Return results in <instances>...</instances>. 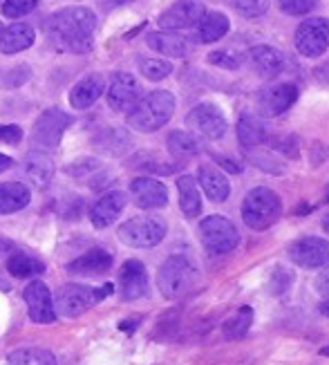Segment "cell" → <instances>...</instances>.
Here are the masks:
<instances>
[{"mask_svg": "<svg viewBox=\"0 0 329 365\" xmlns=\"http://www.w3.org/2000/svg\"><path fill=\"white\" fill-rule=\"evenodd\" d=\"M31 202L29 188L21 182H3L0 184V215H11L23 211Z\"/></svg>", "mask_w": 329, "mask_h": 365, "instance_id": "obj_28", "label": "cell"}, {"mask_svg": "<svg viewBox=\"0 0 329 365\" xmlns=\"http://www.w3.org/2000/svg\"><path fill=\"white\" fill-rule=\"evenodd\" d=\"M146 45L157 54L168 56V58H184L188 54V43L184 36L175 34V31H150L146 36Z\"/></svg>", "mask_w": 329, "mask_h": 365, "instance_id": "obj_24", "label": "cell"}, {"mask_svg": "<svg viewBox=\"0 0 329 365\" xmlns=\"http://www.w3.org/2000/svg\"><path fill=\"white\" fill-rule=\"evenodd\" d=\"M204 14H207V9H204L202 0H175V3L160 16V25L166 31L197 27Z\"/></svg>", "mask_w": 329, "mask_h": 365, "instance_id": "obj_13", "label": "cell"}, {"mask_svg": "<svg viewBox=\"0 0 329 365\" xmlns=\"http://www.w3.org/2000/svg\"><path fill=\"white\" fill-rule=\"evenodd\" d=\"M36 41V31L27 23H14L0 31V52L3 54H19Z\"/></svg>", "mask_w": 329, "mask_h": 365, "instance_id": "obj_23", "label": "cell"}, {"mask_svg": "<svg viewBox=\"0 0 329 365\" xmlns=\"http://www.w3.org/2000/svg\"><path fill=\"white\" fill-rule=\"evenodd\" d=\"M197 184L213 202H224L231 195V184L224 178V173H219L215 166H199Z\"/></svg>", "mask_w": 329, "mask_h": 365, "instance_id": "obj_26", "label": "cell"}, {"mask_svg": "<svg viewBox=\"0 0 329 365\" xmlns=\"http://www.w3.org/2000/svg\"><path fill=\"white\" fill-rule=\"evenodd\" d=\"M137 325H139V319H135V321H121V323H119V329H121V331H128V334H132Z\"/></svg>", "mask_w": 329, "mask_h": 365, "instance_id": "obj_47", "label": "cell"}, {"mask_svg": "<svg viewBox=\"0 0 329 365\" xmlns=\"http://www.w3.org/2000/svg\"><path fill=\"white\" fill-rule=\"evenodd\" d=\"M130 193L135 197V204L139 209L155 211V209H164L168 204V188L160 180L152 178H137L130 182Z\"/></svg>", "mask_w": 329, "mask_h": 365, "instance_id": "obj_16", "label": "cell"}, {"mask_svg": "<svg viewBox=\"0 0 329 365\" xmlns=\"http://www.w3.org/2000/svg\"><path fill=\"white\" fill-rule=\"evenodd\" d=\"M327 202H329V188H327Z\"/></svg>", "mask_w": 329, "mask_h": 365, "instance_id": "obj_52", "label": "cell"}, {"mask_svg": "<svg viewBox=\"0 0 329 365\" xmlns=\"http://www.w3.org/2000/svg\"><path fill=\"white\" fill-rule=\"evenodd\" d=\"M197 276H199V272H197L195 262L188 256L175 253V256H168L164 260V264L160 267V274H157V287H160L164 298L177 300L195 287Z\"/></svg>", "mask_w": 329, "mask_h": 365, "instance_id": "obj_3", "label": "cell"}, {"mask_svg": "<svg viewBox=\"0 0 329 365\" xmlns=\"http://www.w3.org/2000/svg\"><path fill=\"white\" fill-rule=\"evenodd\" d=\"M23 298L27 303V312H29V319L34 323L41 325H50L56 319V312H54V298L52 292L47 289V284L41 280H31L25 292Z\"/></svg>", "mask_w": 329, "mask_h": 365, "instance_id": "obj_14", "label": "cell"}, {"mask_svg": "<svg viewBox=\"0 0 329 365\" xmlns=\"http://www.w3.org/2000/svg\"><path fill=\"white\" fill-rule=\"evenodd\" d=\"M273 148L285 153L287 157H296L298 155V137L296 135H285V137H278L273 141Z\"/></svg>", "mask_w": 329, "mask_h": 365, "instance_id": "obj_42", "label": "cell"}, {"mask_svg": "<svg viewBox=\"0 0 329 365\" xmlns=\"http://www.w3.org/2000/svg\"><path fill=\"white\" fill-rule=\"evenodd\" d=\"M323 229H325V233H329V213L323 217Z\"/></svg>", "mask_w": 329, "mask_h": 365, "instance_id": "obj_51", "label": "cell"}, {"mask_svg": "<svg viewBox=\"0 0 329 365\" xmlns=\"http://www.w3.org/2000/svg\"><path fill=\"white\" fill-rule=\"evenodd\" d=\"M113 292H115L113 282H105L97 289H90L85 284H74V282L63 284L54 298V312L63 316V319H78V316L85 314L92 305H97L99 300H103Z\"/></svg>", "mask_w": 329, "mask_h": 365, "instance_id": "obj_5", "label": "cell"}, {"mask_svg": "<svg viewBox=\"0 0 329 365\" xmlns=\"http://www.w3.org/2000/svg\"><path fill=\"white\" fill-rule=\"evenodd\" d=\"M125 197L123 190H108L105 195H101L90 209V222L94 229H108L113 222L123 213L125 209Z\"/></svg>", "mask_w": 329, "mask_h": 365, "instance_id": "obj_17", "label": "cell"}, {"mask_svg": "<svg viewBox=\"0 0 329 365\" xmlns=\"http://www.w3.org/2000/svg\"><path fill=\"white\" fill-rule=\"evenodd\" d=\"M11 166H14V160H11V157H7V155H3V153H0V173L9 170Z\"/></svg>", "mask_w": 329, "mask_h": 365, "instance_id": "obj_48", "label": "cell"}, {"mask_svg": "<svg viewBox=\"0 0 329 365\" xmlns=\"http://www.w3.org/2000/svg\"><path fill=\"white\" fill-rule=\"evenodd\" d=\"M99 3H101L103 7H121V5L132 3V0H99Z\"/></svg>", "mask_w": 329, "mask_h": 365, "instance_id": "obj_49", "label": "cell"}, {"mask_svg": "<svg viewBox=\"0 0 329 365\" xmlns=\"http://www.w3.org/2000/svg\"><path fill=\"white\" fill-rule=\"evenodd\" d=\"M108 106L115 110V113H130V110L141 101L144 97V90L141 83L128 72H117L110 78L108 86Z\"/></svg>", "mask_w": 329, "mask_h": 365, "instance_id": "obj_10", "label": "cell"}, {"mask_svg": "<svg viewBox=\"0 0 329 365\" xmlns=\"http://www.w3.org/2000/svg\"><path fill=\"white\" fill-rule=\"evenodd\" d=\"M276 3L280 11H285L287 16H305L316 9L318 0H276Z\"/></svg>", "mask_w": 329, "mask_h": 365, "instance_id": "obj_39", "label": "cell"}, {"mask_svg": "<svg viewBox=\"0 0 329 365\" xmlns=\"http://www.w3.org/2000/svg\"><path fill=\"white\" fill-rule=\"evenodd\" d=\"M36 5L38 0H5L0 9H3V16H7V19H21V16L34 11Z\"/></svg>", "mask_w": 329, "mask_h": 365, "instance_id": "obj_38", "label": "cell"}, {"mask_svg": "<svg viewBox=\"0 0 329 365\" xmlns=\"http://www.w3.org/2000/svg\"><path fill=\"white\" fill-rule=\"evenodd\" d=\"M296 50L307 58H318L329 47V21L327 19H307L296 29Z\"/></svg>", "mask_w": 329, "mask_h": 365, "instance_id": "obj_8", "label": "cell"}, {"mask_svg": "<svg viewBox=\"0 0 329 365\" xmlns=\"http://www.w3.org/2000/svg\"><path fill=\"white\" fill-rule=\"evenodd\" d=\"M291 282H293V276L289 269L285 267H276V272L271 276V282H269V289L273 296H282V294H287L289 287H291Z\"/></svg>", "mask_w": 329, "mask_h": 365, "instance_id": "obj_40", "label": "cell"}, {"mask_svg": "<svg viewBox=\"0 0 329 365\" xmlns=\"http://www.w3.org/2000/svg\"><path fill=\"white\" fill-rule=\"evenodd\" d=\"M166 233H168L166 220L155 217V215L130 217L117 229L119 240L125 247H132V249H152L164 240Z\"/></svg>", "mask_w": 329, "mask_h": 365, "instance_id": "obj_6", "label": "cell"}, {"mask_svg": "<svg viewBox=\"0 0 329 365\" xmlns=\"http://www.w3.org/2000/svg\"><path fill=\"white\" fill-rule=\"evenodd\" d=\"M168 150L179 157V160H188V157H195L199 150H202V144H199V139L193 135V133H188V130H172L168 135Z\"/></svg>", "mask_w": 329, "mask_h": 365, "instance_id": "obj_31", "label": "cell"}, {"mask_svg": "<svg viewBox=\"0 0 329 365\" xmlns=\"http://www.w3.org/2000/svg\"><path fill=\"white\" fill-rule=\"evenodd\" d=\"M97 14L90 7H66L52 14L45 23V34L56 50L83 54L92 50Z\"/></svg>", "mask_w": 329, "mask_h": 365, "instance_id": "obj_1", "label": "cell"}, {"mask_svg": "<svg viewBox=\"0 0 329 365\" xmlns=\"http://www.w3.org/2000/svg\"><path fill=\"white\" fill-rule=\"evenodd\" d=\"M7 365H58L56 356L43 347H21L7 356Z\"/></svg>", "mask_w": 329, "mask_h": 365, "instance_id": "obj_32", "label": "cell"}, {"mask_svg": "<svg viewBox=\"0 0 329 365\" xmlns=\"http://www.w3.org/2000/svg\"><path fill=\"white\" fill-rule=\"evenodd\" d=\"M113 267V253L105 249H92L68 264V272L74 276H101Z\"/></svg>", "mask_w": 329, "mask_h": 365, "instance_id": "obj_21", "label": "cell"}, {"mask_svg": "<svg viewBox=\"0 0 329 365\" xmlns=\"http://www.w3.org/2000/svg\"><path fill=\"white\" fill-rule=\"evenodd\" d=\"M29 68L27 66H19V68H14V70H9L7 74H5V86L7 88H19V86H23L27 78H29Z\"/></svg>", "mask_w": 329, "mask_h": 365, "instance_id": "obj_41", "label": "cell"}, {"mask_svg": "<svg viewBox=\"0 0 329 365\" xmlns=\"http://www.w3.org/2000/svg\"><path fill=\"white\" fill-rule=\"evenodd\" d=\"M251 323H254V309H251L249 305L240 307L238 312H235L233 316H229V319L224 321L222 329H224V336L229 341H240L246 336V331L251 329Z\"/></svg>", "mask_w": 329, "mask_h": 365, "instance_id": "obj_33", "label": "cell"}, {"mask_svg": "<svg viewBox=\"0 0 329 365\" xmlns=\"http://www.w3.org/2000/svg\"><path fill=\"white\" fill-rule=\"evenodd\" d=\"M186 125L193 130V135H199L204 139H222L229 123L222 115V110L213 103H199L191 113L186 115Z\"/></svg>", "mask_w": 329, "mask_h": 365, "instance_id": "obj_9", "label": "cell"}, {"mask_svg": "<svg viewBox=\"0 0 329 365\" xmlns=\"http://www.w3.org/2000/svg\"><path fill=\"white\" fill-rule=\"evenodd\" d=\"M23 139L21 125H0V144H19Z\"/></svg>", "mask_w": 329, "mask_h": 365, "instance_id": "obj_44", "label": "cell"}, {"mask_svg": "<svg viewBox=\"0 0 329 365\" xmlns=\"http://www.w3.org/2000/svg\"><path fill=\"white\" fill-rule=\"evenodd\" d=\"M175 94H170L168 90H155L146 94V97H141V101L130 110L125 121H128L132 130L157 133L170 121L172 113H175Z\"/></svg>", "mask_w": 329, "mask_h": 365, "instance_id": "obj_2", "label": "cell"}, {"mask_svg": "<svg viewBox=\"0 0 329 365\" xmlns=\"http://www.w3.org/2000/svg\"><path fill=\"white\" fill-rule=\"evenodd\" d=\"M229 5L244 19H258L269 11V0H229Z\"/></svg>", "mask_w": 329, "mask_h": 365, "instance_id": "obj_36", "label": "cell"}, {"mask_svg": "<svg viewBox=\"0 0 329 365\" xmlns=\"http://www.w3.org/2000/svg\"><path fill=\"white\" fill-rule=\"evenodd\" d=\"M298 88L293 83H276L260 92L258 97V110L262 117H278L296 103Z\"/></svg>", "mask_w": 329, "mask_h": 365, "instance_id": "obj_15", "label": "cell"}, {"mask_svg": "<svg viewBox=\"0 0 329 365\" xmlns=\"http://www.w3.org/2000/svg\"><path fill=\"white\" fill-rule=\"evenodd\" d=\"M246 58L251 63V68H254L260 76H266V78H271V76H276L285 70V54L271 45L251 47Z\"/></svg>", "mask_w": 329, "mask_h": 365, "instance_id": "obj_19", "label": "cell"}, {"mask_svg": "<svg viewBox=\"0 0 329 365\" xmlns=\"http://www.w3.org/2000/svg\"><path fill=\"white\" fill-rule=\"evenodd\" d=\"M139 72L144 74L148 81H162L172 72V63L166 58H148V56H141L139 58Z\"/></svg>", "mask_w": 329, "mask_h": 365, "instance_id": "obj_35", "label": "cell"}, {"mask_svg": "<svg viewBox=\"0 0 329 365\" xmlns=\"http://www.w3.org/2000/svg\"><path fill=\"white\" fill-rule=\"evenodd\" d=\"M23 168H25V175L29 178V182L36 184L38 188H45L54 178V162H52V157L43 150L27 153Z\"/></svg>", "mask_w": 329, "mask_h": 365, "instance_id": "obj_25", "label": "cell"}, {"mask_svg": "<svg viewBox=\"0 0 329 365\" xmlns=\"http://www.w3.org/2000/svg\"><path fill=\"white\" fill-rule=\"evenodd\" d=\"M92 144L97 150L110 155V157H121L130 150L132 146V137L128 130L123 128H117V125H108V128L99 130L97 135H94Z\"/></svg>", "mask_w": 329, "mask_h": 365, "instance_id": "obj_22", "label": "cell"}, {"mask_svg": "<svg viewBox=\"0 0 329 365\" xmlns=\"http://www.w3.org/2000/svg\"><path fill=\"white\" fill-rule=\"evenodd\" d=\"M119 284L123 300H137L148 294V274L144 262L125 260L119 269Z\"/></svg>", "mask_w": 329, "mask_h": 365, "instance_id": "obj_18", "label": "cell"}, {"mask_svg": "<svg viewBox=\"0 0 329 365\" xmlns=\"http://www.w3.org/2000/svg\"><path fill=\"white\" fill-rule=\"evenodd\" d=\"M70 123H72V117L68 113H63V110H58V108L45 110L34 123L31 141L41 148H54V146H58V141Z\"/></svg>", "mask_w": 329, "mask_h": 365, "instance_id": "obj_12", "label": "cell"}, {"mask_svg": "<svg viewBox=\"0 0 329 365\" xmlns=\"http://www.w3.org/2000/svg\"><path fill=\"white\" fill-rule=\"evenodd\" d=\"M238 141L242 148H256V146H262L269 141V133H266V125L262 123L260 117L256 115H249L244 113L240 119H238Z\"/></svg>", "mask_w": 329, "mask_h": 365, "instance_id": "obj_27", "label": "cell"}, {"mask_svg": "<svg viewBox=\"0 0 329 365\" xmlns=\"http://www.w3.org/2000/svg\"><path fill=\"white\" fill-rule=\"evenodd\" d=\"M217 164H222L229 173H233V175H238V173H242V166L231 160V157H217Z\"/></svg>", "mask_w": 329, "mask_h": 365, "instance_id": "obj_45", "label": "cell"}, {"mask_svg": "<svg viewBox=\"0 0 329 365\" xmlns=\"http://www.w3.org/2000/svg\"><path fill=\"white\" fill-rule=\"evenodd\" d=\"M202 245L211 256H224L240 245V233L224 215H209L199 222Z\"/></svg>", "mask_w": 329, "mask_h": 365, "instance_id": "obj_7", "label": "cell"}, {"mask_svg": "<svg viewBox=\"0 0 329 365\" xmlns=\"http://www.w3.org/2000/svg\"><path fill=\"white\" fill-rule=\"evenodd\" d=\"M177 193H179V209L186 217H197L202 211V195L199 184L191 175H182L177 180Z\"/></svg>", "mask_w": 329, "mask_h": 365, "instance_id": "obj_30", "label": "cell"}, {"mask_svg": "<svg viewBox=\"0 0 329 365\" xmlns=\"http://www.w3.org/2000/svg\"><path fill=\"white\" fill-rule=\"evenodd\" d=\"M282 215V200L276 190L258 186L251 188L242 200V220L249 229L266 231L271 229Z\"/></svg>", "mask_w": 329, "mask_h": 365, "instance_id": "obj_4", "label": "cell"}, {"mask_svg": "<svg viewBox=\"0 0 329 365\" xmlns=\"http://www.w3.org/2000/svg\"><path fill=\"white\" fill-rule=\"evenodd\" d=\"M211 66H217L222 70H238L242 66V54L231 52V50H215L207 56Z\"/></svg>", "mask_w": 329, "mask_h": 365, "instance_id": "obj_37", "label": "cell"}, {"mask_svg": "<svg viewBox=\"0 0 329 365\" xmlns=\"http://www.w3.org/2000/svg\"><path fill=\"white\" fill-rule=\"evenodd\" d=\"M316 287H318L320 294H329V269L325 274H320V278L316 280Z\"/></svg>", "mask_w": 329, "mask_h": 365, "instance_id": "obj_46", "label": "cell"}, {"mask_svg": "<svg viewBox=\"0 0 329 365\" xmlns=\"http://www.w3.org/2000/svg\"><path fill=\"white\" fill-rule=\"evenodd\" d=\"M92 170H99V162L97 160H88V157H83V160L70 164V168H68L70 175H76V178L88 175V173H92Z\"/></svg>", "mask_w": 329, "mask_h": 365, "instance_id": "obj_43", "label": "cell"}, {"mask_svg": "<svg viewBox=\"0 0 329 365\" xmlns=\"http://www.w3.org/2000/svg\"><path fill=\"white\" fill-rule=\"evenodd\" d=\"M105 92V78L101 74H88L70 92V106L74 110H85L94 106Z\"/></svg>", "mask_w": 329, "mask_h": 365, "instance_id": "obj_20", "label": "cell"}, {"mask_svg": "<svg viewBox=\"0 0 329 365\" xmlns=\"http://www.w3.org/2000/svg\"><path fill=\"white\" fill-rule=\"evenodd\" d=\"M287 256L291 258L293 264L303 269H323L329 267V240L323 237L305 235L301 240L289 245Z\"/></svg>", "mask_w": 329, "mask_h": 365, "instance_id": "obj_11", "label": "cell"}, {"mask_svg": "<svg viewBox=\"0 0 329 365\" xmlns=\"http://www.w3.org/2000/svg\"><path fill=\"white\" fill-rule=\"evenodd\" d=\"M7 272L14 278H31V276H41L45 272V264L25 256V253H14L7 260Z\"/></svg>", "mask_w": 329, "mask_h": 365, "instance_id": "obj_34", "label": "cell"}, {"mask_svg": "<svg viewBox=\"0 0 329 365\" xmlns=\"http://www.w3.org/2000/svg\"><path fill=\"white\" fill-rule=\"evenodd\" d=\"M229 27H231V23L226 19V14H222V11H209V14H204L202 21L197 23L195 38H197V43H204V45L215 43V41L226 36Z\"/></svg>", "mask_w": 329, "mask_h": 365, "instance_id": "obj_29", "label": "cell"}, {"mask_svg": "<svg viewBox=\"0 0 329 365\" xmlns=\"http://www.w3.org/2000/svg\"><path fill=\"white\" fill-rule=\"evenodd\" d=\"M320 314H323V316H327V319H329V300H325V303L320 305Z\"/></svg>", "mask_w": 329, "mask_h": 365, "instance_id": "obj_50", "label": "cell"}]
</instances>
